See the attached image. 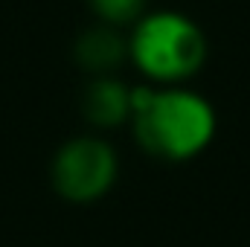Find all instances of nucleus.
Wrapping results in <instances>:
<instances>
[{
  "mask_svg": "<svg viewBox=\"0 0 250 247\" xmlns=\"http://www.w3.org/2000/svg\"><path fill=\"white\" fill-rule=\"evenodd\" d=\"M128 59L151 82H184L207 62V38L187 15L154 12L137 21L128 38Z\"/></svg>",
  "mask_w": 250,
  "mask_h": 247,
  "instance_id": "obj_2",
  "label": "nucleus"
},
{
  "mask_svg": "<svg viewBox=\"0 0 250 247\" xmlns=\"http://www.w3.org/2000/svg\"><path fill=\"white\" fill-rule=\"evenodd\" d=\"M90 6L108 26H123L140 18L146 0H90Z\"/></svg>",
  "mask_w": 250,
  "mask_h": 247,
  "instance_id": "obj_6",
  "label": "nucleus"
},
{
  "mask_svg": "<svg viewBox=\"0 0 250 247\" xmlns=\"http://www.w3.org/2000/svg\"><path fill=\"white\" fill-rule=\"evenodd\" d=\"M82 114L99 128L131 120V87L111 76H96L82 93Z\"/></svg>",
  "mask_w": 250,
  "mask_h": 247,
  "instance_id": "obj_4",
  "label": "nucleus"
},
{
  "mask_svg": "<svg viewBox=\"0 0 250 247\" xmlns=\"http://www.w3.org/2000/svg\"><path fill=\"white\" fill-rule=\"evenodd\" d=\"M117 181V154L99 137H76L53 160V184L59 195L76 204L102 198Z\"/></svg>",
  "mask_w": 250,
  "mask_h": 247,
  "instance_id": "obj_3",
  "label": "nucleus"
},
{
  "mask_svg": "<svg viewBox=\"0 0 250 247\" xmlns=\"http://www.w3.org/2000/svg\"><path fill=\"white\" fill-rule=\"evenodd\" d=\"M73 53L82 70L93 76H111V70H117L128 59V41L114 26L105 23V26H93L82 32Z\"/></svg>",
  "mask_w": 250,
  "mask_h": 247,
  "instance_id": "obj_5",
  "label": "nucleus"
},
{
  "mask_svg": "<svg viewBox=\"0 0 250 247\" xmlns=\"http://www.w3.org/2000/svg\"><path fill=\"white\" fill-rule=\"evenodd\" d=\"M131 123L137 143L163 160H189L215 134L212 105L184 87H134Z\"/></svg>",
  "mask_w": 250,
  "mask_h": 247,
  "instance_id": "obj_1",
  "label": "nucleus"
}]
</instances>
